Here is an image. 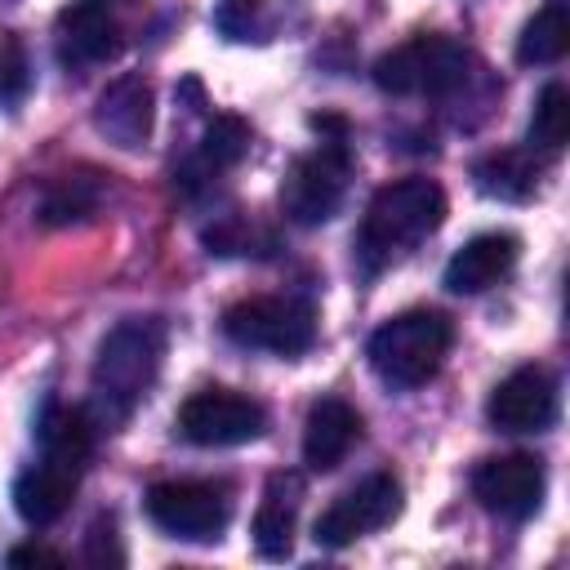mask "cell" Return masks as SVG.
Returning <instances> with one entry per match:
<instances>
[{
  "instance_id": "obj_13",
  "label": "cell",
  "mask_w": 570,
  "mask_h": 570,
  "mask_svg": "<svg viewBox=\"0 0 570 570\" xmlns=\"http://www.w3.org/2000/svg\"><path fill=\"white\" fill-rule=\"evenodd\" d=\"M116 49H120V27H116V18L102 0H76L58 13L53 53L67 71L98 67V62L116 58Z\"/></svg>"
},
{
  "instance_id": "obj_23",
  "label": "cell",
  "mask_w": 570,
  "mask_h": 570,
  "mask_svg": "<svg viewBox=\"0 0 570 570\" xmlns=\"http://www.w3.org/2000/svg\"><path fill=\"white\" fill-rule=\"evenodd\" d=\"M214 27L227 40H240V45L254 40V45H263L272 36V9H267V0H218Z\"/></svg>"
},
{
  "instance_id": "obj_12",
  "label": "cell",
  "mask_w": 570,
  "mask_h": 570,
  "mask_svg": "<svg viewBox=\"0 0 570 570\" xmlns=\"http://www.w3.org/2000/svg\"><path fill=\"white\" fill-rule=\"evenodd\" d=\"M151 120H156V98L138 71L116 76L94 102V129L120 151H142L151 138Z\"/></svg>"
},
{
  "instance_id": "obj_4",
  "label": "cell",
  "mask_w": 570,
  "mask_h": 570,
  "mask_svg": "<svg viewBox=\"0 0 570 570\" xmlns=\"http://www.w3.org/2000/svg\"><path fill=\"white\" fill-rule=\"evenodd\" d=\"M450 343H454V325H450L445 312L410 307V312L383 321V325L370 334L365 356H370L374 374H379L387 387L410 392V387H423V383L441 370Z\"/></svg>"
},
{
  "instance_id": "obj_3",
  "label": "cell",
  "mask_w": 570,
  "mask_h": 570,
  "mask_svg": "<svg viewBox=\"0 0 570 570\" xmlns=\"http://www.w3.org/2000/svg\"><path fill=\"white\" fill-rule=\"evenodd\" d=\"M476 76H481V67L468 53V45H459L441 31L410 36L405 45L387 49L374 62V85L392 98H454Z\"/></svg>"
},
{
  "instance_id": "obj_24",
  "label": "cell",
  "mask_w": 570,
  "mask_h": 570,
  "mask_svg": "<svg viewBox=\"0 0 570 570\" xmlns=\"http://www.w3.org/2000/svg\"><path fill=\"white\" fill-rule=\"evenodd\" d=\"M31 89V62H27V49L13 31L0 36V102L4 107H18Z\"/></svg>"
},
{
  "instance_id": "obj_1",
  "label": "cell",
  "mask_w": 570,
  "mask_h": 570,
  "mask_svg": "<svg viewBox=\"0 0 570 570\" xmlns=\"http://www.w3.org/2000/svg\"><path fill=\"white\" fill-rule=\"evenodd\" d=\"M160 356H165V321L160 316H125L116 321L94 356V374H89V392H94V419L102 428L125 423L142 396L151 392L156 374H160Z\"/></svg>"
},
{
  "instance_id": "obj_18",
  "label": "cell",
  "mask_w": 570,
  "mask_h": 570,
  "mask_svg": "<svg viewBox=\"0 0 570 570\" xmlns=\"http://www.w3.org/2000/svg\"><path fill=\"white\" fill-rule=\"evenodd\" d=\"M245 151H249V125H245L240 116H214L209 129H205V138H200V147H196V156H191L187 169H183V187L196 191V187L214 183V178H218L223 169H232Z\"/></svg>"
},
{
  "instance_id": "obj_27",
  "label": "cell",
  "mask_w": 570,
  "mask_h": 570,
  "mask_svg": "<svg viewBox=\"0 0 570 570\" xmlns=\"http://www.w3.org/2000/svg\"><path fill=\"white\" fill-rule=\"evenodd\" d=\"M4 4H9V0H4Z\"/></svg>"
},
{
  "instance_id": "obj_26",
  "label": "cell",
  "mask_w": 570,
  "mask_h": 570,
  "mask_svg": "<svg viewBox=\"0 0 570 570\" xmlns=\"http://www.w3.org/2000/svg\"><path fill=\"white\" fill-rule=\"evenodd\" d=\"M4 561L9 566H67V557L53 552V548H45V543H18V548H9Z\"/></svg>"
},
{
  "instance_id": "obj_6",
  "label": "cell",
  "mask_w": 570,
  "mask_h": 570,
  "mask_svg": "<svg viewBox=\"0 0 570 570\" xmlns=\"http://www.w3.org/2000/svg\"><path fill=\"white\" fill-rule=\"evenodd\" d=\"M223 334L236 347L272 352V356H303L316 343V312L303 298H240L223 312Z\"/></svg>"
},
{
  "instance_id": "obj_9",
  "label": "cell",
  "mask_w": 570,
  "mask_h": 570,
  "mask_svg": "<svg viewBox=\"0 0 570 570\" xmlns=\"http://www.w3.org/2000/svg\"><path fill=\"white\" fill-rule=\"evenodd\" d=\"M401 481L392 472H370L365 481H356L352 490H343L321 517H316V543L321 548H347L383 525L396 521L401 512Z\"/></svg>"
},
{
  "instance_id": "obj_22",
  "label": "cell",
  "mask_w": 570,
  "mask_h": 570,
  "mask_svg": "<svg viewBox=\"0 0 570 570\" xmlns=\"http://www.w3.org/2000/svg\"><path fill=\"white\" fill-rule=\"evenodd\" d=\"M570 138V94L566 85H543V94L534 98V116H530V151H561Z\"/></svg>"
},
{
  "instance_id": "obj_21",
  "label": "cell",
  "mask_w": 570,
  "mask_h": 570,
  "mask_svg": "<svg viewBox=\"0 0 570 570\" xmlns=\"http://www.w3.org/2000/svg\"><path fill=\"white\" fill-rule=\"evenodd\" d=\"M566 49H570V4L566 0H543V9L521 27L517 62L548 67V62H561Z\"/></svg>"
},
{
  "instance_id": "obj_25",
  "label": "cell",
  "mask_w": 570,
  "mask_h": 570,
  "mask_svg": "<svg viewBox=\"0 0 570 570\" xmlns=\"http://www.w3.org/2000/svg\"><path fill=\"white\" fill-rule=\"evenodd\" d=\"M85 561L89 566H120L125 561V552L116 543V521L111 517H98L89 525V534H85Z\"/></svg>"
},
{
  "instance_id": "obj_19",
  "label": "cell",
  "mask_w": 570,
  "mask_h": 570,
  "mask_svg": "<svg viewBox=\"0 0 570 570\" xmlns=\"http://www.w3.org/2000/svg\"><path fill=\"white\" fill-rule=\"evenodd\" d=\"M472 183L490 200H530L539 187V156L530 147H503L472 165Z\"/></svg>"
},
{
  "instance_id": "obj_10",
  "label": "cell",
  "mask_w": 570,
  "mask_h": 570,
  "mask_svg": "<svg viewBox=\"0 0 570 570\" xmlns=\"http://www.w3.org/2000/svg\"><path fill=\"white\" fill-rule=\"evenodd\" d=\"M543 490H548V472H543V459L534 454H494L472 468L476 503L503 521L534 517L543 503Z\"/></svg>"
},
{
  "instance_id": "obj_16",
  "label": "cell",
  "mask_w": 570,
  "mask_h": 570,
  "mask_svg": "<svg viewBox=\"0 0 570 570\" xmlns=\"http://www.w3.org/2000/svg\"><path fill=\"white\" fill-rule=\"evenodd\" d=\"M356 441H361V414L343 396L312 401L307 423H303V463L312 472H334L352 454Z\"/></svg>"
},
{
  "instance_id": "obj_14",
  "label": "cell",
  "mask_w": 570,
  "mask_h": 570,
  "mask_svg": "<svg viewBox=\"0 0 570 570\" xmlns=\"http://www.w3.org/2000/svg\"><path fill=\"white\" fill-rule=\"evenodd\" d=\"M80 476H85V463L58 459V454H45L40 450V459L27 472H18V481H13V508H18V517L27 525H53L71 508V499L80 490Z\"/></svg>"
},
{
  "instance_id": "obj_5",
  "label": "cell",
  "mask_w": 570,
  "mask_h": 570,
  "mask_svg": "<svg viewBox=\"0 0 570 570\" xmlns=\"http://www.w3.org/2000/svg\"><path fill=\"white\" fill-rule=\"evenodd\" d=\"M347 178H352V151L347 138L334 134L321 147L303 151L281 183V209L289 223L298 227H321L338 214L343 196H347Z\"/></svg>"
},
{
  "instance_id": "obj_11",
  "label": "cell",
  "mask_w": 570,
  "mask_h": 570,
  "mask_svg": "<svg viewBox=\"0 0 570 570\" xmlns=\"http://www.w3.org/2000/svg\"><path fill=\"white\" fill-rule=\"evenodd\" d=\"M557 379L543 365H521L508 379L494 383L490 401H485V419L494 432H548L557 423Z\"/></svg>"
},
{
  "instance_id": "obj_15",
  "label": "cell",
  "mask_w": 570,
  "mask_h": 570,
  "mask_svg": "<svg viewBox=\"0 0 570 570\" xmlns=\"http://www.w3.org/2000/svg\"><path fill=\"white\" fill-rule=\"evenodd\" d=\"M517 258H521V240L512 232H481L450 254L441 285L450 294H485L517 267Z\"/></svg>"
},
{
  "instance_id": "obj_17",
  "label": "cell",
  "mask_w": 570,
  "mask_h": 570,
  "mask_svg": "<svg viewBox=\"0 0 570 570\" xmlns=\"http://www.w3.org/2000/svg\"><path fill=\"white\" fill-rule=\"evenodd\" d=\"M303 503V476L298 472H272L254 512V548L267 561H285L294 552V525Z\"/></svg>"
},
{
  "instance_id": "obj_7",
  "label": "cell",
  "mask_w": 570,
  "mask_h": 570,
  "mask_svg": "<svg viewBox=\"0 0 570 570\" xmlns=\"http://www.w3.org/2000/svg\"><path fill=\"white\" fill-rule=\"evenodd\" d=\"M142 508L156 530L187 543H214L232 521V490L223 481H160L147 490Z\"/></svg>"
},
{
  "instance_id": "obj_2",
  "label": "cell",
  "mask_w": 570,
  "mask_h": 570,
  "mask_svg": "<svg viewBox=\"0 0 570 570\" xmlns=\"http://www.w3.org/2000/svg\"><path fill=\"white\" fill-rule=\"evenodd\" d=\"M441 223H445V191L432 178L383 183L370 196L365 218L356 227V267L365 276H379L414 245H423Z\"/></svg>"
},
{
  "instance_id": "obj_20",
  "label": "cell",
  "mask_w": 570,
  "mask_h": 570,
  "mask_svg": "<svg viewBox=\"0 0 570 570\" xmlns=\"http://www.w3.org/2000/svg\"><path fill=\"white\" fill-rule=\"evenodd\" d=\"M102 178L98 174H62L58 183H49L45 200H40V223L45 227H71V223H85L102 209Z\"/></svg>"
},
{
  "instance_id": "obj_8",
  "label": "cell",
  "mask_w": 570,
  "mask_h": 570,
  "mask_svg": "<svg viewBox=\"0 0 570 570\" xmlns=\"http://www.w3.org/2000/svg\"><path fill=\"white\" fill-rule=\"evenodd\" d=\"M178 432L191 445L223 450V445H245L267 432V410L263 401L232 392V387H200L183 401L178 410Z\"/></svg>"
}]
</instances>
